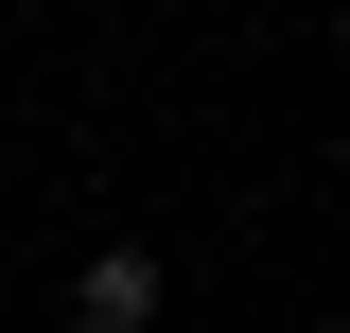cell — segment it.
<instances>
[{
    "label": "cell",
    "instance_id": "cell-1",
    "mask_svg": "<svg viewBox=\"0 0 350 333\" xmlns=\"http://www.w3.org/2000/svg\"><path fill=\"white\" fill-rule=\"evenodd\" d=\"M70 316L88 333H158V246H88L70 263Z\"/></svg>",
    "mask_w": 350,
    "mask_h": 333
}]
</instances>
